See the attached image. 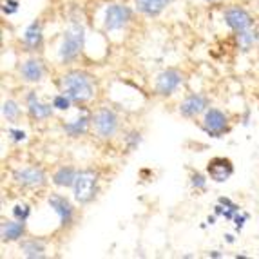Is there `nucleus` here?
Instances as JSON below:
<instances>
[{
	"mask_svg": "<svg viewBox=\"0 0 259 259\" xmlns=\"http://www.w3.org/2000/svg\"><path fill=\"white\" fill-rule=\"evenodd\" d=\"M24 232H26V223H24V221L4 220L2 225H0V234H2V241L4 243L17 241V239H20L22 236H24Z\"/></svg>",
	"mask_w": 259,
	"mask_h": 259,
	"instance_id": "obj_16",
	"label": "nucleus"
},
{
	"mask_svg": "<svg viewBox=\"0 0 259 259\" xmlns=\"http://www.w3.org/2000/svg\"><path fill=\"white\" fill-rule=\"evenodd\" d=\"M190 185L194 187L196 190H205L207 189V180H205L203 174L194 172L192 176H190Z\"/></svg>",
	"mask_w": 259,
	"mask_h": 259,
	"instance_id": "obj_26",
	"label": "nucleus"
},
{
	"mask_svg": "<svg viewBox=\"0 0 259 259\" xmlns=\"http://www.w3.org/2000/svg\"><path fill=\"white\" fill-rule=\"evenodd\" d=\"M83 42H85V29H83V26L80 22L71 20L64 36H62L60 48H58V58H60L62 64L73 62L82 53Z\"/></svg>",
	"mask_w": 259,
	"mask_h": 259,
	"instance_id": "obj_2",
	"label": "nucleus"
},
{
	"mask_svg": "<svg viewBox=\"0 0 259 259\" xmlns=\"http://www.w3.org/2000/svg\"><path fill=\"white\" fill-rule=\"evenodd\" d=\"M208 257H214V259H220V257H223V254L221 252H218V250H212V252H208Z\"/></svg>",
	"mask_w": 259,
	"mask_h": 259,
	"instance_id": "obj_31",
	"label": "nucleus"
},
{
	"mask_svg": "<svg viewBox=\"0 0 259 259\" xmlns=\"http://www.w3.org/2000/svg\"><path fill=\"white\" fill-rule=\"evenodd\" d=\"M20 250L22 254L29 259H42L46 257V243L42 239H24L20 243Z\"/></svg>",
	"mask_w": 259,
	"mask_h": 259,
	"instance_id": "obj_19",
	"label": "nucleus"
},
{
	"mask_svg": "<svg viewBox=\"0 0 259 259\" xmlns=\"http://www.w3.org/2000/svg\"><path fill=\"white\" fill-rule=\"evenodd\" d=\"M89 125H93V116H89L87 112H83V114H78V118H74V120L64 123L62 129H64V133L67 134V136H71V138H78V136H83V134L87 133Z\"/></svg>",
	"mask_w": 259,
	"mask_h": 259,
	"instance_id": "obj_15",
	"label": "nucleus"
},
{
	"mask_svg": "<svg viewBox=\"0 0 259 259\" xmlns=\"http://www.w3.org/2000/svg\"><path fill=\"white\" fill-rule=\"evenodd\" d=\"M18 114H20V107H18L17 102L15 100H6L4 105H2V116L8 121H13L18 118Z\"/></svg>",
	"mask_w": 259,
	"mask_h": 259,
	"instance_id": "obj_22",
	"label": "nucleus"
},
{
	"mask_svg": "<svg viewBox=\"0 0 259 259\" xmlns=\"http://www.w3.org/2000/svg\"><path fill=\"white\" fill-rule=\"evenodd\" d=\"M42 40H44V35H42V26H40V22L35 20L31 22L27 29L24 31V44H26V48L29 51H35L42 46Z\"/></svg>",
	"mask_w": 259,
	"mask_h": 259,
	"instance_id": "obj_18",
	"label": "nucleus"
},
{
	"mask_svg": "<svg viewBox=\"0 0 259 259\" xmlns=\"http://www.w3.org/2000/svg\"><path fill=\"white\" fill-rule=\"evenodd\" d=\"M48 203L49 207L55 210V214L58 216L60 220L62 227H69L73 223V218H74V207L71 205V201L65 196L62 194H51L48 198Z\"/></svg>",
	"mask_w": 259,
	"mask_h": 259,
	"instance_id": "obj_10",
	"label": "nucleus"
},
{
	"mask_svg": "<svg viewBox=\"0 0 259 259\" xmlns=\"http://www.w3.org/2000/svg\"><path fill=\"white\" fill-rule=\"evenodd\" d=\"M13 182L22 189H36L46 185L48 176L40 167H22L13 172Z\"/></svg>",
	"mask_w": 259,
	"mask_h": 259,
	"instance_id": "obj_5",
	"label": "nucleus"
},
{
	"mask_svg": "<svg viewBox=\"0 0 259 259\" xmlns=\"http://www.w3.org/2000/svg\"><path fill=\"white\" fill-rule=\"evenodd\" d=\"M170 2L172 0H134V8L145 17H158Z\"/></svg>",
	"mask_w": 259,
	"mask_h": 259,
	"instance_id": "obj_17",
	"label": "nucleus"
},
{
	"mask_svg": "<svg viewBox=\"0 0 259 259\" xmlns=\"http://www.w3.org/2000/svg\"><path fill=\"white\" fill-rule=\"evenodd\" d=\"M183 83V74L176 69H165L156 76L154 89L158 95L170 96Z\"/></svg>",
	"mask_w": 259,
	"mask_h": 259,
	"instance_id": "obj_8",
	"label": "nucleus"
},
{
	"mask_svg": "<svg viewBox=\"0 0 259 259\" xmlns=\"http://www.w3.org/2000/svg\"><path fill=\"white\" fill-rule=\"evenodd\" d=\"M248 218H250V216H248L246 212H241V210L234 216L232 221H234V227H236V230H238V232H241V230H243V227H245V223L248 221Z\"/></svg>",
	"mask_w": 259,
	"mask_h": 259,
	"instance_id": "obj_28",
	"label": "nucleus"
},
{
	"mask_svg": "<svg viewBox=\"0 0 259 259\" xmlns=\"http://www.w3.org/2000/svg\"><path fill=\"white\" fill-rule=\"evenodd\" d=\"M210 2H216V0H210Z\"/></svg>",
	"mask_w": 259,
	"mask_h": 259,
	"instance_id": "obj_35",
	"label": "nucleus"
},
{
	"mask_svg": "<svg viewBox=\"0 0 259 259\" xmlns=\"http://www.w3.org/2000/svg\"><path fill=\"white\" fill-rule=\"evenodd\" d=\"M131 17H133V11H131L127 6L121 4H111L107 6L104 15V27L107 31H118L123 29V27L129 24Z\"/></svg>",
	"mask_w": 259,
	"mask_h": 259,
	"instance_id": "obj_7",
	"label": "nucleus"
},
{
	"mask_svg": "<svg viewBox=\"0 0 259 259\" xmlns=\"http://www.w3.org/2000/svg\"><path fill=\"white\" fill-rule=\"evenodd\" d=\"M218 203H221L225 208H232V210H238V212L241 210V208H239V205H236L232 201V199H230V198H225V196H221V198L218 199Z\"/></svg>",
	"mask_w": 259,
	"mask_h": 259,
	"instance_id": "obj_30",
	"label": "nucleus"
},
{
	"mask_svg": "<svg viewBox=\"0 0 259 259\" xmlns=\"http://www.w3.org/2000/svg\"><path fill=\"white\" fill-rule=\"evenodd\" d=\"M74 201L80 205L91 203L98 194V172L93 168H83L78 170L76 180L73 185Z\"/></svg>",
	"mask_w": 259,
	"mask_h": 259,
	"instance_id": "obj_3",
	"label": "nucleus"
},
{
	"mask_svg": "<svg viewBox=\"0 0 259 259\" xmlns=\"http://www.w3.org/2000/svg\"><path fill=\"white\" fill-rule=\"evenodd\" d=\"M18 11V0H4L2 13L4 15H15Z\"/></svg>",
	"mask_w": 259,
	"mask_h": 259,
	"instance_id": "obj_29",
	"label": "nucleus"
},
{
	"mask_svg": "<svg viewBox=\"0 0 259 259\" xmlns=\"http://www.w3.org/2000/svg\"><path fill=\"white\" fill-rule=\"evenodd\" d=\"M62 93L73 100V104H85L95 98L96 83L95 78L85 71H69L60 78Z\"/></svg>",
	"mask_w": 259,
	"mask_h": 259,
	"instance_id": "obj_1",
	"label": "nucleus"
},
{
	"mask_svg": "<svg viewBox=\"0 0 259 259\" xmlns=\"http://www.w3.org/2000/svg\"><path fill=\"white\" fill-rule=\"evenodd\" d=\"M223 18H225V24H227L234 33H241V31L250 29L252 24H254L250 13L245 11L243 8H239V6H234V8L227 9Z\"/></svg>",
	"mask_w": 259,
	"mask_h": 259,
	"instance_id": "obj_9",
	"label": "nucleus"
},
{
	"mask_svg": "<svg viewBox=\"0 0 259 259\" xmlns=\"http://www.w3.org/2000/svg\"><path fill=\"white\" fill-rule=\"evenodd\" d=\"M236 259H246V255L245 254H238V255H236Z\"/></svg>",
	"mask_w": 259,
	"mask_h": 259,
	"instance_id": "obj_34",
	"label": "nucleus"
},
{
	"mask_svg": "<svg viewBox=\"0 0 259 259\" xmlns=\"http://www.w3.org/2000/svg\"><path fill=\"white\" fill-rule=\"evenodd\" d=\"M46 67L38 58H29L20 65V76L29 83H36L44 78Z\"/></svg>",
	"mask_w": 259,
	"mask_h": 259,
	"instance_id": "obj_14",
	"label": "nucleus"
},
{
	"mask_svg": "<svg viewBox=\"0 0 259 259\" xmlns=\"http://www.w3.org/2000/svg\"><path fill=\"white\" fill-rule=\"evenodd\" d=\"M216 214H214V216H208L207 218V225H214V223H216Z\"/></svg>",
	"mask_w": 259,
	"mask_h": 259,
	"instance_id": "obj_33",
	"label": "nucleus"
},
{
	"mask_svg": "<svg viewBox=\"0 0 259 259\" xmlns=\"http://www.w3.org/2000/svg\"><path fill=\"white\" fill-rule=\"evenodd\" d=\"M118 114L112 109L102 107L95 112L93 116V129H95L96 136L102 140L112 138L118 133Z\"/></svg>",
	"mask_w": 259,
	"mask_h": 259,
	"instance_id": "obj_4",
	"label": "nucleus"
},
{
	"mask_svg": "<svg viewBox=\"0 0 259 259\" xmlns=\"http://www.w3.org/2000/svg\"><path fill=\"white\" fill-rule=\"evenodd\" d=\"M207 174L210 176L212 182L223 183L234 174V165L229 158H221V156H218V158H212V160L207 163Z\"/></svg>",
	"mask_w": 259,
	"mask_h": 259,
	"instance_id": "obj_11",
	"label": "nucleus"
},
{
	"mask_svg": "<svg viewBox=\"0 0 259 259\" xmlns=\"http://www.w3.org/2000/svg\"><path fill=\"white\" fill-rule=\"evenodd\" d=\"M8 136L11 140H13L15 143H22V142H26L27 138V134L26 131H22V129H15V127H9L8 129Z\"/></svg>",
	"mask_w": 259,
	"mask_h": 259,
	"instance_id": "obj_27",
	"label": "nucleus"
},
{
	"mask_svg": "<svg viewBox=\"0 0 259 259\" xmlns=\"http://www.w3.org/2000/svg\"><path fill=\"white\" fill-rule=\"evenodd\" d=\"M257 40H259L257 31H252V27H250V29L238 33V44H239V48H241L243 51H248V49H250L252 46L257 42Z\"/></svg>",
	"mask_w": 259,
	"mask_h": 259,
	"instance_id": "obj_21",
	"label": "nucleus"
},
{
	"mask_svg": "<svg viewBox=\"0 0 259 259\" xmlns=\"http://www.w3.org/2000/svg\"><path fill=\"white\" fill-rule=\"evenodd\" d=\"M208 107V100L205 98L203 95H189L185 100H183L182 104H180V112H182V116L185 118H194L201 112H205Z\"/></svg>",
	"mask_w": 259,
	"mask_h": 259,
	"instance_id": "obj_12",
	"label": "nucleus"
},
{
	"mask_svg": "<svg viewBox=\"0 0 259 259\" xmlns=\"http://www.w3.org/2000/svg\"><path fill=\"white\" fill-rule=\"evenodd\" d=\"M140 143H142V134L136 133V131H133V133H129L125 136V147L129 149V151H134Z\"/></svg>",
	"mask_w": 259,
	"mask_h": 259,
	"instance_id": "obj_25",
	"label": "nucleus"
},
{
	"mask_svg": "<svg viewBox=\"0 0 259 259\" xmlns=\"http://www.w3.org/2000/svg\"><path fill=\"white\" fill-rule=\"evenodd\" d=\"M11 214H13L15 220L24 221V223H26V221L29 220V216H31V207L27 203H18V205H15V207L11 208Z\"/></svg>",
	"mask_w": 259,
	"mask_h": 259,
	"instance_id": "obj_23",
	"label": "nucleus"
},
{
	"mask_svg": "<svg viewBox=\"0 0 259 259\" xmlns=\"http://www.w3.org/2000/svg\"><path fill=\"white\" fill-rule=\"evenodd\" d=\"M201 129H203L208 136H212V138H220L221 134H225L229 131V118H227V114H225L223 111L210 107L205 111Z\"/></svg>",
	"mask_w": 259,
	"mask_h": 259,
	"instance_id": "obj_6",
	"label": "nucleus"
},
{
	"mask_svg": "<svg viewBox=\"0 0 259 259\" xmlns=\"http://www.w3.org/2000/svg\"><path fill=\"white\" fill-rule=\"evenodd\" d=\"M225 239H227V243H229V245H232V243L236 241V239H234L232 234H227V236H225Z\"/></svg>",
	"mask_w": 259,
	"mask_h": 259,
	"instance_id": "obj_32",
	"label": "nucleus"
},
{
	"mask_svg": "<svg viewBox=\"0 0 259 259\" xmlns=\"http://www.w3.org/2000/svg\"><path fill=\"white\" fill-rule=\"evenodd\" d=\"M78 170L74 167H60L53 174V183L56 187H62V189H69L74 185V180H76Z\"/></svg>",
	"mask_w": 259,
	"mask_h": 259,
	"instance_id": "obj_20",
	"label": "nucleus"
},
{
	"mask_svg": "<svg viewBox=\"0 0 259 259\" xmlns=\"http://www.w3.org/2000/svg\"><path fill=\"white\" fill-rule=\"evenodd\" d=\"M71 104H73V100L65 95V93L56 95L55 98H53V107L58 109V111H67V109L71 107Z\"/></svg>",
	"mask_w": 259,
	"mask_h": 259,
	"instance_id": "obj_24",
	"label": "nucleus"
},
{
	"mask_svg": "<svg viewBox=\"0 0 259 259\" xmlns=\"http://www.w3.org/2000/svg\"><path fill=\"white\" fill-rule=\"evenodd\" d=\"M26 105H27V112H29L31 118L35 120H48L53 116V104H44L40 102V98L36 96V93H27L26 96Z\"/></svg>",
	"mask_w": 259,
	"mask_h": 259,
	"instance_id": "obj_13",
	"label": "nucleus"
}]
</instances>
